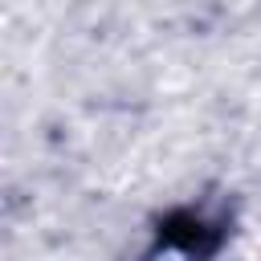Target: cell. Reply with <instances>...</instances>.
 <instances>
[{"instance_id":"6da1fadb","label":"cell","mask_w":261,"mask_h":261,"mask_svg":"<svg viewBox=\"0 0 261 261\" xmlns=\"http://www.w3.org/2000/svg\"><path fill=\"white\" fill-rule=\"evenodd\" d=\"M151 261H196L192 253H184V249H163V253H155Z\"/></svg>"}]
</instances>
